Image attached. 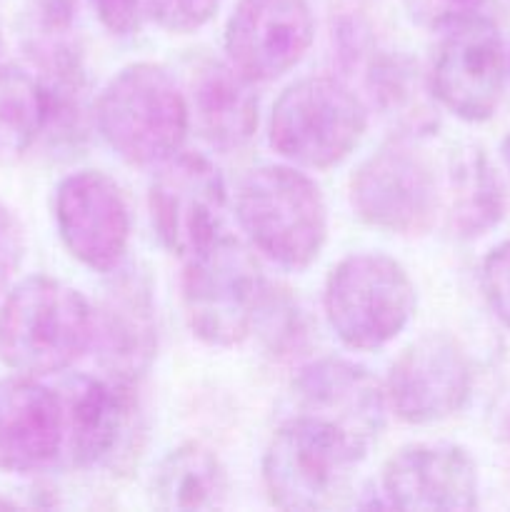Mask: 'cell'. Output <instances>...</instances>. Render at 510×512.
Masks as SVG:
<instances>
[{"instance_id": "44dd1931", "label": "cell", "mask_w": 510, "mask_h": 512, "mask_svg": "<svg viewBox=\"0 0 510 512\" xmlns=\"http://www.w3.org/2000/svg\"><path fill=\"white\" fill-rule=\"evenodd\" d=\"M368 90L378 113L398 133L415 140L438 128V100L428 75L405 53H380L368 65Z\"/></svg>"}, {"instance_id": "4316f807", "label": "cell", "mask_w": 510, "mask_h": 512, "mask_svg": "<svg viewBox=\"0 0 510 512\" xmlns=\"http://www.w3.org/2000/svg\"><path fill=\"white\" fill-rule=\"evenodd\" d=\"M480 285L493 315L510 330V240H503L485 255Z\"/></svg>"}, {"instance_id": "9c48e42d", "label": "cell", "mask_w": 510, "mask_h": 512, "mask_svg": "<svg viewBox=\"0 0 510 512\" xmlns=\"http://www.w3.org/2000/svg\"><path fill=\"white\" fill-rule=\"evenodd\" d=\"M350 205L370 228L420 235L440 208L438 175L410 140H390L350 175Z\"/></svg>"}, {"instance_id": "83f0119b", "label": "cell", "mask_w": 510, "mask_h": 512, "mask_svg": "<svg viewBox=\"0 0 510 512\" xmlns=\"http://www.w3.org/2000/svg\"><path fill=\"white\" fill-rule=\"evenodd\" d=\"M28 253L25 225L10 205L0 200V298L8 293Z\"/></svg>"}, {"instance_id": "ba28073f", "label": "cell", "mask_w": 510, "mask_h": 512, "mask_svg": "<svg viewBox=\"0 0 510 512\" xmlns=\"http://www.w3.org/2000/svg\"><path fill=\"white\" fill-rule=\"evenodd\" d=\"M65 408V450L80 470L123 473L143 438L135 383L110 375H75L60 390Z\"/></svg>"}, {"instance_id": "7402d4cb", "label": "cell", "mask_w": 510, "mask_h": 512, "mask_svg": "<svg viewBox=\"0 0 510 512\" xmlns=\"http://www.w3.org/2000/svg\"><path fill=\"white\" fill-rule=\"evenodd\" d=\"M150 493L163 510H218L228 503L230 478L208 445L190 440L160 460Z\"/></svg>"}, {"instance_id": "7c38bea8", "label": "cell", "mask_w": 510, "mask_h": 512, "mask_svg": "<svg viewBox=\"0 0 510 512\" xmlns=\"http://www.w3.org/2000/svg\"><path fill=\"white\" fill-rule=\"evenodd\" d=\"M383 388L388 410L403 423H443L470 400L473 368L458 340L425 333L393 360Z\"/></svg>"}, {"instance_id": "5b68a950", "label": "cell", "mask_w": 510, "mask_h": 512, "mask_svg": "<svg viewBox=\"0 0 510 512\" xmlns=\"http://www.w3.org/2000/svg\"><path fill=\"white\" fill-rule=\"evenodd\" d=\"M268 290L250 245L223 230L183 260V313L188 328L210 348H235L255 330Z\"/></svg>"}, {"instance_id": "484cf974", "label": "cell", "mask_w": 510, "mask_h": 512, "mask_svg": "<svg viewBox=\"0 0 510 512\" xmlns=\"http://www.w3.org/2000/svg\"><path fill=\"white\" fill-rule=\"evenodd\" d=\"M488 0H403L408 18L430 33H445L463 20L483 13Z\"/></svg>"}, {"instance_id": "52a82bcc", "label": "cell", "mask_w": 510, "mask_h": 512, "mask_svg": "<svg viewBox=\"0 0 510 512\" xmlns=\"http://www.w3.org/2000/svg\"><path fill=\"white\" fill-rule=\"evenodd\" d=\"M323 308L345 348L370 353L408 328L418 308V290L408 270L390 255L353 253L328 273Z\"/></svg>"}, {"instance_id": "277c9868", "label": "cell", "mask_w": 510, "mask_h": 512, "mask_svg": "<svg viewBox=\"0 0 510 512\" xmlns=\"http://www.w3.org/2000/svg\"><path fill=\"white\" fill-rule=\"evenodd\" d=\"M363 443L323 420L288 415L263 453V485L280 510H330L343 503L368 458Z\"/></svg>"}, {"instance_id": "4dcf8cb0", "label": "cell", "mask_w": 510, "mask_h": 512, "mask_svg": "<svg viewBox=\"0 0 510 512\" xmlns=\"http://www.w3.org/2000/svg\"><path fill=\"white\" fill-rule=\"evenodd\" d=\"M13 508H20L18 500L5 498V495H0V510H13Z\"/></svg>"}, {"instance_id": "f546056e", "label": "cell", "mask_w": 510, "mask_h": 512, "mask_svg": "<svg viewBox=\"0 0 510 512\" xmlns=\"http://www.w3.org/2000/svg\"><path fill=\"white\" fill-rule=\"evenodd\" d=\"M500 158H503L505 173H508V178H510V133L505 135L503 143H500Z\"/></svg>"}, {"instance_id": "d6986e66", "label": "cell", "mask_w": 510, "mask_h": 512, "mask_svg": "<svg viewBox=\"0 0 510 512\" xmlns=\"http://www.w3.org/2000/svg\"><path fill=\"white\" fill-rule=\"evenodd\" d=\"M228 60L200 58L188 68L190 123L220 153H235L258 130V95Z\"/></svg>"}, {"instance_id": "3957f363", "label": "cell", "mask_w": 510, "mask_h": 512, "mask_svg": "<svg viewBox=\"0 0 510 512\" xmlns=\"http://www.w3.org/2000/svg\"><path fill=\"white\" fill-rule=\"evenodd\" d=\"M95 125L108 148L138 168H155L178 153L190 130L185 90L165 65L130 63L95 100Z\"/></svg>"}, {"instance_id": "8992f818", "label": "cell", "mask_w": 510, "mask_h": 512, "mask_svg": "<svg viewBox=\"0 0 510 512\" xmlns=\"http://www.w3.org/2000/svg\"><path fill=\"white\" fill-rule=\"evenodd\" d=\"M368 130V105L335 75L290 83L270 110L275 153L298 168L328 170L348 160Z\"/></svg>"}, {"instance_id": "2e32d148", "label": "cell", "mask_w": 510, "mask_h": 512, "mask_svg": "<svg viewBox=\"0 0 510 512\" xmlns=\"http://www.w3.org/2000/svg\"><path fill=\"white\" fill-rule=\"evenodd\" d=\"M290 415H308L348 433L365 448L385 428V388L368 368L345 358L303 365L290 383Z\"/></svg>"}, {"instance_id": "1f68e13d", "label": "cell", "mask_w": 510, "mask_h": 512, "mask_svg": "<svg viewBox=\"0 0 510 512\" xmlns=\"http://www.w3.org/2000/svg\"><path fill=\"white\" fill-rule=\"evenodd\" d=\"M508 70H510V55H508Z\"/></svg>"}, {"instance_id": "e0dca14e", "label": "cell", "mask_w": 510, "mask_h": 512, "mask_svg": "<svg viewBox=\"0 0 510 512\" xmlns=\"http://www.w3.org/2000/svg\"><path fill=\"white\" fill-rule=\"evenodd\" d=\"M383 505L398 510H475L480 475L473 455L455 443H413L380 470Z\"/></svg>"}, {"instance_id": "4fadbf2b", "label": "cell", "mask_w": 510, "mask_h": 512, "mask_svg": "<svg viewBox=\"0 0 510 512\" xmlns=\"http://www.w3.org/2000/svg\"><path fill=\"white\" fill-rule=\"evenodd\" d=\"M60 243L85 268L113 273L130 245V208L123 190L103 170L65 175L53 198Z\"/></svg>"}, {"instance_id": "cb8c5ba5", "label": "cell", "mask_w": 510, "mask_h": 512, "mask_svg": "<svg viewBox=\"0 0 510 512\" xmlns=\"http://www.w3.org/2000/svg\"><path fill=\"white\" fill-rule=\"evenodd\" d=\"M255 330H260L265 348L280 358H290L308 343V325L298 300L290 298V290L270 288V285L260 303Z\"/></svg>"}, {"instance_id": "603a6c76", "label": "cell", "mask_w": 510, "mask_h": 512, "mask_svg": "<svg viewBox=\"0 0 510 512\" xmlns=\"http://www.w3.org/2000/svg\"><path fill=\"white\" fill-rule=\"evenodd\" d=\"M48 128V93L38 73L0 63V165H15L33 153Z\"/></svg>"}, {"instance_id": "7a4b0ae2", "label": "cell", "mask_w": 510, "mask_h": 512, "mask_svg": "<svg viewBox=\"0 0 510 512\" xmlns=\"http://www.w3.org/2000/svg\"><path fill=\"white\" fill-rule=\"evenodd\" d=\"M235 215L250 248L285 270H305L328 243V205L293 163L248 170L235 193Z\"/></svg>"}, {"instance_id": "6da1fadb", "label": "cell", "mask_w": 510, "mask_h": 512, "mask_svg": "<svg viewBox=\"0 0 510 512\" xmlns=\"http://www.w3.org/2000/svg\"><path fill=\"white\" fill-rule=\"evenodd\" d=\"M93 348V305L48 275L10 285L0 303V363L45 378L73 368Z\"/></svg>"}, {"instance_id": "8fae6325", "label": "cell", "mask_w": 510, "mask_h": 512, "mask_svg": "<svg viewBox=\"0 0 510 512\" xmlns=\"http://www.w3.org/2000/svg\"><path fill=\"white\" fill-rule=\"evenodd\" d=\"M225 205V180L205 155L178 150L155 165L148 188L150 223L163 248L180 260L223 233Z\"/></svg>"}, {"instance_id": "5bb4252c", "label": "cell", "mask_w": 510, "mask_h": 512, "mask_svg": "<svg viewBox=\"0 0 510 512\" xmlns=\"http://www.w3.org/2000/svg\"><path fill=\"white\" fill-rule=\"evenodd\" d=\"M93 348L105 375L138 383L158 355V308L153 283L140 265L108 273L93 305Z\"/></svg>"}, {"instance_id": "ffe728a7", "label": "cell", "mask_w": 510, "mask_h": 512, "mask_svg": "<svg viewBox=\"0 0 510 512\" xmlns=\"http://www.w3.org/2000/svg\"><path fill=\"white\" fill-rule=\"evenodd\" d=\"M445 210L450 230L463 240L480 238L503 220V180L480 145L463 143L450 153Z\"/></svg>"}, {"instance_id": "ac0fdd59", "label": "cell", "mask_w": 510, "mask_h": 512, "mask_svg": "<svg viewBox=\"0 0 510 512\" xmlns=\"http://www.w3.org/2000/svg\"><path fill=\"white\" fill-rule=\"evenodd\" d=\"M65 450V408L60 390L33 375L0 378V470L35 475Z\"/></svg>"}, {"instance_id": "d4e9b609", "label": "cell", "mask_w": 510, "mask_h": 512, "mask_svg": "<svg viewBox=\"0 0 510 512\" xmlns=\"http://www.w3.org/2000/svg\"><path fill=\"white\" fill-rule=\"evenodd\" d=\"M140 5L143 18L150 23L168 33L185 35L205 28L215 18L223 0H140Z\"/></svg>"}, {"instance_id": "9a60e30c", "label": "cell", "mask_w": 510, "mask_h": 512, "mask_svg": "<svg viewBox=\"0 0 510 512\" xmlns=\"http://www.w3.org/2000/svg\"><path fill=\"white\" fill-rule=\"evenodd\" d=\"M313 40L308 0H235L225 23V60L250 83H270L300 65Z\"/></svg>"}, {"instance_id": "f1b7e54d", "label": "cell", "mask_w": 510, "mask_h": 512, "mask_svg": "<svg viewBox=\"0 0 510 512\" xmlns=\"http://www.w3.org/2000/svg\"><path fill=\"white\" fill-rule=\"evenodd\" d=\"M100 25L118 38L138 33L143 23V5L140 0H90Z\"/></svg>"}, {"instance_id": "30bf717a", "label": "cell", "mask_w": 510, "mask_h": 512, "mask_svg": "<svg viewBox=\"0 0 510 512\" xmlns=\"http://www.w3.org/2000/svg\"><path fill=\"white\" fill-rule=\"evenodd\" d=\"M428 80L440 108L455 118H493L508 80V50L498 25L480 13L440 33Z\"/></svg>"}]
</instances>
